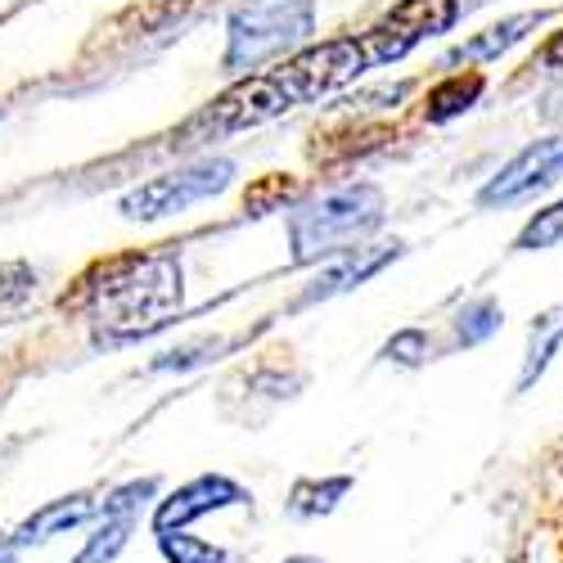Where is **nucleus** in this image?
<instances>
[{
  "label": "nucleus",
  "mask_w": 563,
  "mask_h": 563,
  "mask_svg": "<svg viewBox=\"0 0 563 563\" xmlns=\"http://www.w3.org/2000/svg\"><path fill=\"white\" fill-rule=\"evenodd\" d=\"M180 257L150 253V257H122L104 266L96 285V320L113 339H135L167 324L180 311Z\"/></svg>",
  "instance_id": "nucleus-1"
},
{
  "label": "nucleus",
  "mask_w": 563,
  "mask_h": 563,
  "mask_svg": "<svg viewBox=\"0 0 563 563\" xmlns=\"http://www.w3.org/2000/svg\"><path fill=\"white\" fill-rule=\"evenodd\" d=\"M384 221V190L379 185H339V190L320 195L289 217V249L294 262L307 266L330 253H352L347 244L365 240V234Z\"/></svg>",
  "instance_id": "nucleus-2"
},
{
  "label": "nucleus",
  "mask_w": 563,
  "mask_h": 563,
  "mask_svg": "<svg viewBox=\"0 0 563 563\" xmlns=\"http://www.w3.org/2000/svg\"><path fill=\"white\" fill-rule=\"evenodd\" d=\"M316 32V0H244L230 14L225 32V68L253 73L266 59L294 51Z\"/></svg>",
  "instance_id": "nucleus-3"
},
{
  "label": "nucleus",
  "mask_w": 563,
  "mask_h": 563,
  "mask_svg": "<svg viewBox=\"0 0 563 563\" xmlns=\"http://www.w3.org/2000/svg\"><path fill=\"white\" fill-rule=\"evenodd\" d=\"M365 68H374L365 55V41L361 36H334V41L307 45L302 55L279 64L271 77L289 96V104H307V100H320V96H330V90L356 81Z\"/></svg>",
  "instance_id": "nucleus-4"
},
{
  "label": "nucleus",
  "mask_w": 563,
  "mask_h": 563,
  "mask_svg": "<svg viewBox=\"0 0 563 563\" xmlns=\"http://www.w3.org/2000/svg\"><path fill=\"white\" fill-rule=\"evenodd\" d=\"M234 180V163L225 158H203L195 167H180V172H167V176H154L145 180L140 190L122 195V217L131 221H158V217H172V212H185L212 195H221L225 185Z\"/></svg>",
  "instance_id": "nucleus-5"
},
{
  "label": "nucleus",
  "mask_w": 563,
  "mask_h": 563,
  "mask_svg": "<svg viewBox=\"0 0 563 563\" xmlns=\"http://www.w3.org/2000/svg\"><path fill=\"white\" fill-rule=\"evenodd\" d=\"M455 19H460L455 0H397V5L361 36L365 55H369V64H397L419 41L446 32Z\"/></svg>",
  "instance_id": "nucleus-6"
},
{
  "label": "nucleus",
  "mask_w": 563,
  "mask_h": 563,
  "mask_svg": "<svg viewBox=\"0 0 563 563\" xmlns=\"http://www.w3.org/2000/svg\"><path fill=\"white\" fill-rule=\"evenodd\" d=\"M563 176V135H545V140H532L523 154H514L487 185L478 203L483 208H509L519 199H532L537 190L554 185Z\"/></svg>",
  "instance_id": "nucleus-7"
},
{
  "label": "nucleus",
  "mask_w": 563,
  "mask_h": 563,
  "mask_svg": "<svg viewBox=\"0 0 563 563\" xmlns=\"http://www.w3.org/2000/svg\"><path fill=\"white\" fill-rule=\"evenodd\" d=\"M285 109H294L289 96H285V90H279V81L266 73V77H249V81H240V86H230L212 109H203V113L195 118L190 131H199V126H208V131H244V126H257V122L279 118Z\"/></svg>",
  "instance_id": "nucleus-8"
},
{
  "label": "nucleus",
  "mask_w": 563,
  "mask_h": 563,
  "mask_svg": "<svg viewBox=\"0 0 563 563\" xmlns=\"http://www.w3.org/2000/svg\"><path fill=\"white\" fill-rule=\"evenodd\" d=\"M154 492H158V483H154V478H140V483L118 487V492L100 505L96 528H90V537H86V545H81V554H77L73 563H113V559L126 550L131 532H135L140 505H145Z\"/></svg>",
  "instance_id": "nucleus-9"
},
{
  "label": "nucleus",
  "mask_w": 563,
  "mask_h": 563,
  "mask_svg": "<svg viewBox=\"0 0 563 563\" xmlns=\"http://www.w3.org/2000/svg\"><path fill=\"white\" fill-rule=\"evenodd\" d=\"M234 505H249V492L240 483H230L221 474H203L195 483L176 487L167 500H158L154 509V537L163 532H185L195 519H203V514H217V509H234Z\"/></svg>",
  "instance_id": "nucleus-10"
},
{
  "label": "nucleus",
  "mask_w": 563,
  "mask_h": 563,
  "mask_svg": "<svg viewBox=\"0 0 563 563\" xmlns=\"http://www.w3.org/2000/svg\"><path fill=\"white\" fill-rule=\"evenodd\" d=\"M96 500L90 496H64V500H51V505H41L32 519H23L10 537H14V545L19 550H27V545H45V541H55V537H64V532H73V528H81L86 519H96Z\"/></svg>",
  "instance_id": "nucleus-11"
},
{
  "label": "nucleus",
  "mask_w": 563,
  "mask_h": 563,
  "mask_svg": "<svg viewBox=\"0 0 563 563\" xmlns=\"http://www.w3.org/2000/svg\"><path fill=\"white\" fill-rule=\"evenodd\" d=\"M401 257V244H374V249H352L334 271H324L316 285L302 294V307L307 302H320V298H334V294H347V289H356V285H365V279L374 275V271H384L388 262H397Z\"/></svg>",
  "instance_id": "nucleus-12"
},
{
  "label": "nucleus",
  "mask_w": 563,
  "mask_h": 563,
  "mask_svg": "<svg viewBox=\"0 0 563 563\" xmlns=\"http://www.w3.org/2000/svg\"><path fill=\"white\" fill-rule=\"evenodd\" d=\"M545 19H550L545 10H528V14H514V19H500V23H492L487 32H478L474 41H464V45H455V51H451V55H446L442 64L451 68V64H464V59H468V64H483V59H496V55H505V51H509V45H519V41H523V36H528L532 27H541Z\"/></svg>",
  "instance_id": "nucleus-13"
},
{
  "label": "nucleus",
  "mask_w": 563,
  "mask_h": 563,
  "mask_svg": "<svg viewBox=\"0 0 563 563\" xmlns=\"http://www.w3.org/2000/svg\"><path fill=\"white\" fill-rule=\"evenodd\" d=\"M559 343H563V302L559 307H550V311H541L537 320H532V330H528V352H523V365H519V393H528L541 374L550 369V361H554V352H559Z\"/></svg>",
  "instance_id": "nucleus-14"
},
{
  "label": "nucleus",
  "mask_w": 563,
  "mask_h": 563,
  "mask_svg": "<svg viewBox=\"0 0 563 563\" xmlns=\"http://www.w3.org/2000/svg\"><path fill=\"white\" fill-rule=\"evenodd\" d=\"M483 86H487V77L483 73H455V77H446L442 86H433L429 90V122H451V118H460L464 109H474L478 104V96H483Z\"/></svg>",
  "instance_id": "nucleus-15"
},
{
  "label": "nucleus",
  "mask_w": 563,
  "mask_h": 563,
  "mask_svg": "<svg viewBox=\"0 0 563 563\" xmlns=\"http://www.w3.org/2000/svg\"><path fill=\"white\" fill-rule=\"evenodd\" d=\"M352 492V478H324V483H298L294 496H289V514L294 519H320V514H330L343 496Z\"/></svg>",
  "instance_id": "nucleus-16"
},
{
  "label": "nucleus",
  "mask_w": 563,
  "mask_h": 563,
  "mask_svg": "<svg viewBox=\"0 0 563 563\" xmlns=\"http://www.w3.org/2000/svg\"><path fill=\"white\" fill-rule=\"evenodd\" d=\"M500 320H505V311H500L496 298H474V302H464V311L455 316V343H460V347H478V343H487V339L500 330Z\"/></svg>",
  "instance_id": "nucleus-17"
},
{
  "label": "nucleus",
  "mask_w": 563,
  "mask_h": 563,
  "mask_svg": "<svg viewBox=\"0 0 563 563\" xmlns=\"http://www.w3.org/2000/svg\"><path fill=\"white\" fill-rule=\"evenodd\" d=\"M563 244V199L545 212H537L523 230H519V240H514V249L519 253H541V249H554Z\"/></svg>",
  "instance_id": "nucleus-18"
},
{
  "label": "nucleus",
  "mask_w": 563,
  "mask_h": 563,
  "mask_svg": "<svg viewBox=\"0 0 563 563\" xmlns=\"http://www.w3.org/2000/svg\"><path fill=\"white\" fill-rule=\"evenodd\" d=\"M158 550H163L167 563H225V550L221 545L195 541L190 532H163L158 537Z\"/></svg>",
  "instance_id": "nucleus-19"
},
{
  "label": "nucleus",
  "mask_w": 563,
  "mask_h": 563,
  "mask_svg": "<svg viewBox=\"0 0 563 563\" xmlns=\"http://www.w3.org/2000/svg\"><path fill=\"white\" fill-rule=\"evenodd\" d=\"M384 356L388 361H401V365H419V361L429 356V334L424 330H401L397 339H388Z\"/></svg>",
  "instance_id": "nucleus-20"
},
{
  "label": "nucleus",
  "mask_w": 563,
  "mask_h": 563,
  "mask_svg": "<svg viewBox=\"0 0 563 563\" xmlns=\"http://www.w3.org/2000/svg\"><path fill=\"white\" fill-rule=\"evenodd\" d=\"M289 195H294V180L275 176V180L257 185V190L249 195V208H253V217H262V208H266V203H275V199H289Z\"/></svg>",
  "instance_id": "nucleus-21"
},
{
  "label": "nucleus",
  "mask_w": 563,
  "mask_h": 563,
  "mask_svg": "<svg viewBox=\"0 0 563 563\" xmlns=\"http://www.w3.org/2000/svg\"><path fill=\"white\" fill-rule=\"evenodd\" d=\"M0 563H19V545H14V537H5V532H0Z\"/></svg>",
  "instance_id": "nucleus-22"
},
{
  "label": "nucleus",
  "mask_w": 563,
  "mask_h": 563,
  "mask_svg": "<svg viewBox=\"0 0 563 563\" xmlns=\"http://www.w3.org/2000/svg\"><path fill=\"white\" fill-rule=\"evenodd\" d=\"M541 59H545V64H563V32H559V36L545 45V55H541Z\"/></svg>",
  "instance_id": "nucleus-23"
},
{
  "label": "nucleus",
  "mask_w": 563,
  "mask_h": 563,
  "mask_svg": "<svg viewBox=\"0 0 563 563\" xmlns=\"http://www.w3.org/2000/svg\"><path fill=\"white\" fill-rule=\"evenodd\" d=\"M285 563H320V559H311V554H294V559H285Z\"/></svg>",
  "instance_id": "nucleus-24"
}]
</instances>
